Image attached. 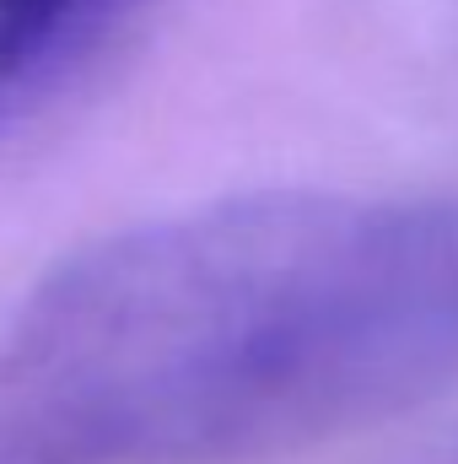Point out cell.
<instances>
[{"mask_svg": "<svg viewBox=\"0 0 458 464\" xmlns=\"http://www.w3.org/2000/svg\"><path fill=\"white\" fill-rule=\"evenodd\" d=\"M146 0H0V130L43 109Z\"/></svg>", "mask_w": 458, "mask_h": 464, "instance_id": "7a4b0ae2", "label": "cell"}, {"mask_svg": "<svg viewBox=\"0 0 458 464\" xmlns=\"http://www.w3.org/2000/svg\"><path fill=\"white\" fill-rule=\"evenodd\" d=\"M458 389V200L275 189L109 232L0 335V464H259Z\"/></svg>", "mask_w": 458, "mask_h": 464, "instance_id": "6da1fadb", "label": "cell"}]
</instances>
